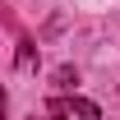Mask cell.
I'll list each match as a JSON object with an SVG mask.
<instances>
[{
  "instance_id": "1",
  "label": "cell",
  "mask_w": 120,
  "mask_h": 120,
  "mask_svg": "<svg viewBox=\"0 0 120 120\" xmlns=\"http://www.w3.org/2000/svg\"><path fill=\"white\" fill-rule=\"evenodd\" d=\"M46 116L51 120H102V111H97V102H88V97H51Z\"/></svg>"
},
{
  "instance_id": "2",
  "label": "cell",
  "mask_w": 120,
  "mask_h": 120,
  "mask_svg": "<svg viewBox=\"0 0 120 120\" xmlns=\"http://www.w3.org/2000/svg\"><path fill=\"white\" fill-rule=\"evenodd\" d=\"M19 69H32V42L19 46Z\"/></svg>"
},
{
  "instance_id": "3",
  "label": "cell",
  "mask_w": 120,
  "mask_h": 120,
  "mask_svg": "<svg viewBox=\"0 0 120 120\" xmlns=\"http://www.w3.org/2000/svg\"><path fill=\"white\" fill-rule=\"evenodd\" d=\"M0 111H5V88H0Z\"/></svg>"
}]
</instances>
